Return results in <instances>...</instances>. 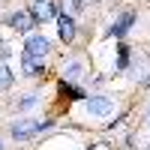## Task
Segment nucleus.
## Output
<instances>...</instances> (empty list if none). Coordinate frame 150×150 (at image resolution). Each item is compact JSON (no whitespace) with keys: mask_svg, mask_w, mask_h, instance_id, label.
I'll return each instance as SVG.
<instances>
[{"mask_svg":"<svg viewBox=\"0 0 150 150\" xmlns=\"http://www.w3.org/2000/svg\"><path fill=\"white\" fill-rule=\"evenodd\" d=\"M48 126H51V120H18V123H12V135L15 138H27V135L42 132Z\"/></svg>","mask_w":150,"mask_h":150,"instance_id":"obj_1","label":"nucleus"},{"mask_svg":"<svg viewBox=\"0 0 150 150\" xmlns=\"http://www.w3.org/2000/svg\"><path fill=\"white\" fill-rule=\"evenodd\" d=\"M111 111H114L111 99H105V96H90V99H87V114H96V117H108Z\"/></svg>","mask_w":150,"mask_h":150,"instance_id":"obj_2","label":"nucleus"},{"mask_svg":"<svg viewBox=\"0 0 150 150\" xmlns=\"http://www.w3.org/2000/svg\"><path fill=\"white\" fill-rule=\"evenodd\" d=\"M48 48H51V42H48L45 36L36 33V36H30V39H27V48H24V51L33 54V57H45V54H48Z\"/></svg>","mask_w":150,"mask_h":150,"instance_id":"obj_3","label":"nucleus"},{"mask_svg":"<svg viewBox=\"0 0 150 150\" xmlns=\"http://www.w3.org/2000/svg\"><path fill=\"white\" fill-rule=\"evenodd\" d=\"M30 15L36 21H48V18H54V3L51 0H36L33 9H30Z\"/></svg>","mask_w":150,"mask_h":150,"instance_id":"obj_4","label":"nucleus"},{"mask_svg":"<svg viewBox=\"0 0 150 150\" xmlns=\"http://www.w3.org/2000/svg\"><path fill=\"white\" fill-rule=\"evenodd\" d=\"M57 30H60V39L63 42H72L75 39V21H72V15L63 12V15L57 18Z\"/></svg>","mask_w":150,"mask_h":150,"instance_id":"obj_5","label":"nucleus"},{"mask_svg":"<svg viewBox=\"0 0 150 150\" xmlns=\"http://www.w3.org/2000/svg\"><path fill=\"white\" fill-rule=\"evenodd\" d=\"M9 24H12V27H15L18 33H27V30L33 27V24H36V18L30 15V12H15V15L9 18Z\"/></svg>","mask_w":150,"mask_h":150,"instance_id":"obj_6","label":"nucleus"},{"mask_svg":"<svg viewBox=\"0 0 150 150\" xmlns=\"http://www.w3.org/2000/svg\"><path fill=\"white\" fill-rule=\"evenodd\" d=\"M21 69H24V75H33V78L45 72V69H42V63H39V57H33V54H27V51L21 54Z\"/></svg>","mask_w":150,"mask_h":150,"instance_id":"obj_7","label":"nucleus"},{"mask_svg":"<svg viewBox=\"0 0 150 150\" xmlns=\"http://www.w3.org/2000/svg\"><path fill=\"white\" fill-rule=\"evenodd\" d=\"M135 21V15H132V12H126V15H123L117 24H114V27H111V36H123V33H126L129 30V24Z\"/></svg>","mask_w":150,"mask_h":150,"instance_id":"obj_8","label":"nucleus"},{"mask_svg":"<svg viewBox=\"0 0 150 150\" xmlns=\"http://www.w3.org/2000/svg\"><path fill=\"white\" fill-rule=\"evenodd\" d=\"M6 87H12V72H9V66L0 63V90H6Z\"/></svg>","mask_w":150,"mask_h":150,"instance_id":"obj_9","label":"nucleus"},{"mask_svg":"<svg viewBox=\"0 0 150 150\" xmlns=\"http://www.w3.org/2000/svg\"><path fill=\"white\" fill-rule=\"evenodd\" d=\"M60 93H63V96H69V99H81V96H84L78 87H72V84H66V81L60 84Z\"/></svg>","mask_w":150,"mask_h":150,"instance_id":"obj_10","label":"nucleus"},{"mask_svg":"<svg viewBox=\"0 0 150 150\" xmlns=\"http://www.w3.org/2000/svg\"><path fill=\"white\" fill-rule=\"evenodd\" d=\"M66 78H69V81H75V78H81V63H78V60H72V63L66 66Z\"/></svg>","mask_w":150,"mask_h":150,"instance_id":"obj_11","label":"nucleus"},{"mask_svg":"<svg viewBox=\"0 0 150 150\" xmlns=\"http://www.w3.org/2000/svg\"><path fill=\"white\" fill-rule=\"evenodd\" d=\"M147 57H141V60H135V78H138V81H144L147 78Z\"/></svg>","mask_w":150,"mask_h":150,"instance_id":"obj_12","label":"nucleus"},{"mask_svg":"<svg viewBox=\"0 0 150 150\" xmlns=\"http://www.w3.org/2000/svg\"><path fill=\"white\" fill-rule=\"evenodd\" d=\"M36 102H39V96H36V93H30V96H24L21 102H18V108H21V111H24V108H33Z\"/></svg>","mask_w":150,"mask_h":150,"instance_id":"obj_13","label":"nucleus"},{"mask_svg":"<svg viewBox=\"0 0 150 150\" xmlns=\"http://www.w3.org/2000/svg\"><path fill=\"white\" fill-rule=\"evenodd\" d=\"M126 60H129V51L126 45H120V69H126Z\"/></svg>","mask_w":150,"mask_h":150,"instance_id":"obj_14","label":"nucleus"},{"mask_svg":"<svg viewBox=\"0 0 150 150\" xmlns=\"http://www.w3.org/2000/svg\"><path fill=\"white\" fill-rule=\"evenodd\" d=\"M90 150H111V144H105V141H99V144H93Z\"/></svg>","mask_w":150,"mask_h":150,"instance_id":"obj_15","label":"nucleus"},{"mask_svg":"<svg viewBox=\"0 0 150 150\" xmlns=\"http://www.w3.org/2000/svg\"><path fill=\"white\" fill-rule=\"evenodd\" d=\"M87 3H96V0H78V6H87Z\"/></svg>","mask_w":150,"mask_h":150,"instance_id":"obj_16","label":"nucleus"},{"mask_svg":"<svg viewBox=\"0 0 150 150\" xmlns=\"http://www.w3.org/2000/svg\"><path fill=\"white\" fill-rule=\"evenodd\" d=\"M0 150H3V144H0Z\"/></svg>","mask_w":150,"mask_h":150,"instance_id":"obj_17","label":"nucleus"},{"mask_svg":"<svg viewBox=\"0 0 150 150\" xmlns=\"http://www.w3.org/2000/svg\"><path fill=\"white\" fill-rule=\"evenodd\" d=\"M147 150H150V147H147Z\"/></svg>","mask_w":150,"mask_h":150,"instance_id":"obj_18","label":"nucleus"}]
</instances>
